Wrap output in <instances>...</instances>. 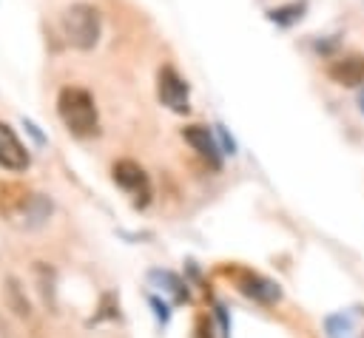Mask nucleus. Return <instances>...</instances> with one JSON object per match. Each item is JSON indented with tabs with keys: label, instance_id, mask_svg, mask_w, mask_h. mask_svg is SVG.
Returning a JSON list of instances; mask_svg holds the SVG:
<instances>
[{
	"label": "nucleus",
	"instance_id": "1a4fd4ad",
	"mask_svg": "<svg viewBox=\"0 0 364 338\" xmlns=\"http://www.w3.org/2000/svg\"><path fill=\"white\" fill-rule=\"evenodd\" d=\"M182 139H185L213 170L222 168V148H219V142H216V136H213L210 128H205V125H185V128H182Z\"/></svg>",
	"mask_w": 364,
	"mask_h": 338
},
{
	"label": "nucleus",
	"instance_id": "6e6552de",
	"mask_svg": "<svg viewBox=\"0 0 364 338\" xmlns=\"http://www.w3.org/2000/svg\"><path fill=\"white\" fill-rule=\"evenodd\" d=\"M28 165H31L28 148L17 139L14 128L0 119V168H6L11 173H23Z\"/></svg>",
	"mask_w": 364,
	"mask_h": 338
},
{
	"label": "nucleus",
	"instance_id": "9d476101",
	"mask_svg": "<svg viewBox=\"0 0 364 338\" xmlns=\"http://www.w3.org/2000/svg\"><path fill=\"white\" fill-rule=\"evenodd\" d=\"M361 315H364L361 307H350V310H341V312L327 315V321H324L327 338H355L358 324H361Z\"/></svg>",
	"mask_w": 364,
	"mask_h": 338
},
{
	"label": "nucleus",
	"instance_id": "0eeeda50",
	"mask_svg": "<svg viewBox=\"0 0 364 338\" xmlns=\"http://www.w3.org/2000/svg\"><path fill=\"white\" fill-rule=\"evenodd\" d=\"M327 77L336 85L344 88H361L364 85V54L350 51V54H338L327 62Z\"/></svg>",
	"mask_w": 364,
	"mask_h": 338
},
{
	"label": "nucleus",
	"instance_id": "39448f33",
	"mask_svg": "<svg viewBox=\"0 0 364 338\" xmlns=\"http://www.w3.org/2000/svg\"><path fill=\"white\" fill-rule=\"evenodd\" d=\"M228 276L233 278L236 290H239L242 295L253 298L256 304L270 307V304H276V301L282 298V287H279L276 281L264 278L262 273H253V270H245V267H230Z\"/></svg>",
	"mask_w": 364,
	"mask_h": 338
},
{
	"label": "nucleus",
	"instance_id": "20e7f679",
	"mask_svg": "<svg viewBox=\"0 0 364 338\" xmlns=\"http://www.w3.org/2000/svg\"><path fill=\"white\" fill-rule=\"evenodd\" d=\"M156 97L173 114L191 111V85L185 82V77L173 65H162L156 71Z\"/></svg>",
	"mask_w": 364,
	"mask_h": 338
},
{
	"label": "nucleus",
	"instance_id": "f8f14e48",
	"mask_svg": "<svg viewBox=\"0 0 364 338\" xmlns=\"http://www.w3.org/2000/svg\"><path fill=\"white\" fill-rule=\"evenodd\" d=\"M304 11H307V0H290V3L273 6V9L267 11V20L276 23V26H282V28H287V26L299 23V20L304 17Z\"/></svg>",
	"mask_w": 364,
	"mask_h": 338
},
{
	"label": "nucleus",
	"instance_id": "9b49d317",
	"mask_svg": "<svg viewBox=\"0 0 364 338\" xmlns=\"http://www.w3.org/2000/svg\"><path fill=\"white\" fill-rule=\"evenodd\" d=\"M148 281H151L156 290L168 293L176 304H182V301L191 298V295H188V284H185L176 273H171V270H151V273H148Z\"/></svg>",
	"mask_w": 364,
	"mask_h": 338
},
{
	"label": "nucleus",
	"instance_id": "f257e3e1",
	"mask_svg": "<svg viewBox=\"0 0 364 338\" xmlns=\"http://www.w3.org/2000/svg\"><path fill=\"white\" fill-rule=\"evenodd\" d=\"M57 116L74 136H91L100 128L94 97L80 85H65L57 94Z\"/></svg>",
	"mask_w": 364,
	"mask_h": 338
},
{
	"label": "nucleus",
	"instance_id": "7ed1b4c3",
	"mask_svg": "<svg viewBox=\"0 0 364 338\" xmlns=\"http://www.w3.org/2000/svg\"><path fill=\"white\" fill-rule=\"evenodd\" d=\"M11 224L23 227V230H34L40 224H46V219L51 216V199L43 196V193H31V190H23L17 187V196L11 205L0 207Z\"/></svg>",
	"mask_w": 364,
	"mask_h": 338
},
{
	"label": "nucleus",
	"instance_id": "423d86ee",
	"mask_svg": "<svg viewBox=\"0 0 364 338\" xmlns=\"http://www.w3.org/2000/svg\"><path fill=\"white\" fill-rule=\"evenodd\" d=\"M111 173H114V182L134 199L136 207H145L151 202V179L142 165H136L134 159H119V162H114Z\"/></svg>",
	"mask_w": 364,
	"mask_h": 338
},
{
	"label": "nucleus",
	"instance_id": "f3484780",
	"mask_svg": "<svg viewBox=\"0 0 364 338\" xmlns=\"http://www.w3.org/2000/svg\"><path fill=\"white\" fill-rule=\"evenodd\" d=\"M358 111L364 114V85H361V91H358Z\"/></svg>",
	"mask_w": 364,
	"mask_h": 338
},
{
	"label": "nucleus",
	"instance_id": "2eb2a0df",
	"mask_svg": "<svg viewBox=\"0 0 364 338\" xmlns=\"http://www.w3.org/2000/svg\"><path fill=\"white\" fill-rule=\"evenodd\" d=\"M196 338H213V335H210V321H208L205 315L196 321Z\"/></svg>",
	"mask_w": 364,
	"mask_h": 338
},
{
	"label": "nucleus",
	"instance_id": "f03ea898",
	"mask_svg": "<svg viewBox=\"0 0 364 338\" xmlns=\"http://www.w3.org/2000/svg\"><path fill=\"white\" fill-rule=\"evenodd\" d=\"M60 28H63V37L71 48L91 51L100 43V34H102L100 9L91 6V3H71L60 14Z\"/></svg>",
	"mask_w": 364,
	"mask_h": 338
},
{
	"label": "nucleus",
	"instance_id": "ddd939ff",
	"mask_svg": "<svg viewBox=\"0 0 364 338\" xmlns=\"http://www.w3.org/2000/svg\"><path fill=\"white\" fill-rule=\"evenodd\" d=\"M213 131H216V136H219V148H222V153H236V142L228 136V131H225V125H213Z\"/></svg>",
	"mask_w": 364,
	"mask_h": 338
},
{
	"label": "nucleus",
	"instance_id": "dca6fc26",
	"mask_svg": "<svg viewBox=\"0 0 364 338\" xmlns=\"http://www.w3.org/2000/svg\"><path fill=\"white\" fill-rule=\"evenodd\" d=\"M23 128H28V133H31V136H34V139H37V142H40V145H43V142H46V136H43V133H40V131H37V125H34V122H31V119H23Z\"/></svg>",
	"mask_w": 364,
	"mask_h": 338
},
{
	"label": "nucleus",
	"instance_id": "4468645a",
	"mask_svg": "<svg viewBox=\"0 0 364 338\" xmlns=\"http://www.w3.org/2000/svg\"><path fill=\"white\" fill-rule=\"evenodd\" d=\"M148 301H151V307H154V315H156V321H159V324H168V318H171V310H168V304H165V301H159L156 295H151Z\"/></svg>",
	"mask_w": 364,
	"mask_h": 338
}]
</instances>
